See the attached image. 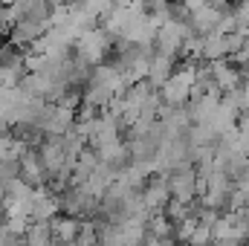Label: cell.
Listing matches in <instances>:
<instances>
[{
  "mask_svg": "<svg viewBox=\"0 0 249 246\" xmlns=\"http://www.w3.org/2000/svg\"><path fill=\"white\" fill-rule=\"evenodd\" d=\"M142 194V206L151 211V214H160L168 203H171V188H168V177H162V174H154V177H148V183L145 188L139 191Z\"/></svg>",
  "mask_w": 249,
  "mask_h": 246,
  "instance_id": "1",
  "label": "cell"
},
{
  "mask_svg": "<svg viewBox=\"0 0 249 246\" xmlns=\"http://www.w3.org/2000/svg\"><path fill=\"white\" fill-rule=\"evenodd\" d=\"M168 188H171V197L180 200V203H194L197 200V171L188 168L180 174H171L168 177Z\"/></svg>",
  "mask_w": 249,
  "mask_h": 246,
  "instance_id": "2",
  "label": "cell"
},
{
  "mask_svg": "<svg viewBox=\"0 0 249 246\" xmlns=\"http://www.w3.org/2000/svg\"><path fill=\"white\" fill-rule=\"evenodd\" d=\"M53 235H55V244L64 246V244H75L78 241V232H81V220L75 217H67V214H58L53 223Z\"/></svg>",
  "mask_w": 249,
  "mask_h": 246,
  "instance_id": "3",
  "label": "cell"
},
{
  "mask_svg": "<svg viewBox=\"0 0 249 246\" xmlns=\"http://www.w3.org/2000/svg\"><path fill=\"white\" fill-rule=\"evenodd\" d=\"M26 244L29 246H58L50 223H32L29 232H26Z\"/></svg>",
  "mask_w": 249,
  "mask_h": 246,
  "instance_id": "4",
  "label": "cell"
},
{
  "mask_svg": "<svg viewBox=\"0 0 249 246\" xmlns=\"http://www.w3.org/2000/svg\"><path fill=\"white\" fill-rule=\"evenodd\" d=\"M15 180H20V159H6L0 162V185H12Z\"/></svg>",
  "mask_w": 249,
  "mask_h": 246,
  "instance_id": "5",
  "label": "cell"
},
{
  "mask_svg": "<svg viewBox=\"0 0 249 246\" xmlns=\"http://www.w3.org/2000/svg\"><path fill=\"white\" fill-rule=\"evenodd\" d=\"M212 246H247L244 241H214Z\"/></svg>",
  "mask_w": 249,
  "mask_h": 246,
  "instance_id": "6",
  "label": "cell"
}]
</instances>
